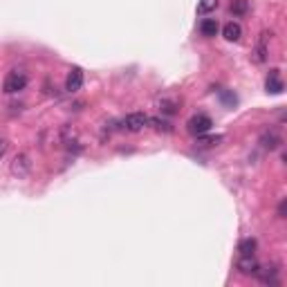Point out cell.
I'll list each match as a JSON object with an SVG mask.
<instances>
[{
  "mask_svg": "<svg viewBox=\"0 0 287 287\" xmlns=\"http://www.w3.org/2000/svg\"><path fill=\"white\" fill-rule=\"evenodd\" d=\"M27 85V74L21 70H11L7 76H5V83H3V90L7 94H14V92H21V90H25Z\"/></svg>",
  "mask_w": 287,
  "mask_h": 287,
  "instance_id": "6da1fadb",
  "label": "cell"
},
{
  "mask_svg": "<svg viewBox=\"0 0 287 287\" xmlns=\"http://www.w3.org/2000/svg\"><path fill=\"white\" fill-rule=\"evenodd\" d=\"M11 175H16L18 180H23V178H27L29 175V170H32V160H29V155L27 152H18V155L11 160Z\"/></svg>",
  "mask_w": 287,
  "mask_h": 287,
  "instance_id": "7a4b0ae2",
  "label": "cell"
},
{
  "mask_svg": "<svg viewBox=\"0 0 287 287\" xmlns=\"http://www.w3.org/2000/svg\"><path fill=\"white\" fill-rule=\"evenodd\" d=\"M211 126H213V121H211L209 114H195V117H191V119H188V124H186L188 132L195 135V137L206 135V132L211 130Z\"/></svg>",
  "mask_w": 287,
  "mask_h": 287,
  "instance_id": "3957f363",
  "label": "cell"
},
{
  "mask_svg": "<svg viewBox=\"0 0 287 287\" xmlns=\"http://www.w3.org/2000/svg\"><path fill=\"white\" fill-rule=\"evenodd\" d=\"M148 119L150 117L146 112H130V114H126V119H124V128L130 132H139L148 126Z\"/></svg>",
  "mask_w": 287,
  "mask_h": 287,
  "instance_id": "277c9868",
  "label": "cell"
},
{
  "mask_svg": "<svg viewBox=\"0 0 287 287\" xmlns=\"http://www.w3.org/2000/svg\"><path fill=\"white\" fill-rule=\"evenodd\" d=\"M81 85H83V70L81 68H72L68 79H65V90H68L70 94H74V92L81 90Z\"/></svg>",
  "mask_w": 287,
  "mask_h": 287,
  "instance_id": "5b68a950",
  "label": "cell"
},
{
  "mask_svg": "<svg viewBox=\"0 0 287 287\" xmlns=\"http://www.w3.org/2000/svg\"><path fill=\"white\" fill-rule=\"evenodd\" d=\"M258 260L254 258V256H240L238 258V272L245 274V276H252V274L258 272Z\"/></svg>",
  "mask_w": 287,
  "mask_h": 287,
  "instance_id": "8992f818",
  "label": "cell"
},
{
  "mask_svg": "<svg viewBox=\"0 0 287 287\" xmlns=\"http://www.w3.org/2000/svg\"><path fill=\"white\" fill-rule=\"evenodd\" d=\"M265 88H267V92H272V94H280L285 90V83H283V79H280V72L278 70H272L270 72Z\"/></svg>",
  "mask_w": 287,
  "mask_h": 287,
  "instance_id": "52a82bcc",
  "label": "cell"
},
{
  "mask_svg": "<svg viewBox=\"0 0 287 287\" xmlns=\"http://www.w3.org/2000/svg\"><path fill=\"white\" fill-rule=\"evenodd\" d=\"M270 32H262L260 34V39H258V45H256V63H265V61H267V54H270V50H267V39H270Z\"/></svg>",
  "mask_w": 287,
  "mask_h": 287,
  "instance_id": "ba28073f",
  "label": "cell"
},
{
  "mask_svg": "<svg viewBox=\"0 0 287 287\" xmlns=\"http://www.w3.org/2000/svg\"><path fill=\"white\" fill-rule=\"evenodd\" d=\"M260 146H262L265 150H276L278 146H280L278 132H276V130H267V132H262V135H260Z\"/></svg>",
  "mask_w": 287,
  "mask_h": 287,
  "instance_id": "9c48e42d",
  "label": "cell"
},
{
  "mask_svg": "<svg viewBox=\"0 0 287 287\" xmlns=\"http://www.w3.org/2000/svg\"><path fill=\"white\" fill-rule=\"evenodd\" d=\"M222 36H224V39H227L229 43H238V41L242 39V27L238 25V23L231 21V23H227V25L222 27Z\"/></svg>",
  "mask_w": 287,
  "mask_h": 287,
  "instance_id": "30bf717a",
  "label": "cell"
},
{
  "mask_svg": "<svg viewBox=\"0 0 287 287\" xmlns=\"http://www.w3.org/2000/svg\"><path fill=\"white\" fill-rule=\"evenodd\" d=\"M218 29H220V25H218L216 18H206V21H202V25H200V32L204 36H216Z\"/></svg>",
  "mask_w": 287,
  "mask_h": 287,
  "instance_id": "8fae6325",
  "label": "cell"
},
{
  "mask_svg": "<svg viewBox=\"0 0 287 287\" xmlns=\"http://www.w3.org/2000/svg\"><path fill=\"white\" fill-rule=\"evenodd\" d=\"M256 245H258V242H256L254 238H245V240L238 245V252H240V256H254Z\"/></svg>",
  "mask_w": 287,
  "mask_h": 287,
  "instance_id": "7c38bea8",
  "label": "cell"
},
{
  "mask_svg": "<svg viewBox=\"0 0 287 287\" xmlns=\"http://www.w3.org/2000/svg\"><path fill=\"white\" fill-rule=\"evenodd\" d=\"M247 11H249L247 0H231V14L234 16H245Z\"/></svg>",
  "mask_w": 287,
  "mask_h": 287,
  "instance_id": "4fadbf2b",
  "label": "cell"
},
{
  "mask_svg": "<svg viewBox=\"0 0 287 287\" xmlns=\"http://www.w3.org/2000/svg\"><path fill=\"white\" fill-rule=\"evenodd\" d=\"M148 124L155 128L157 132H173V126L168 124V121H164V119H160V117H152V119H148Z\"/></svg>",
  "mask_w": 287,
  "mask_h": 287,
  "instance_id": "5bb4252c",
  "label": "cell"
},
{
  "mask_svg": "<svg viewBox=\"0 0 287 287\" xmlns=\"http://www.w3.org/2000/svg\"><path fill=\"white\" fill-rule=\"evenodd\" d=\"M160 110H162V114H175V112H178V101L162 99L160 101Z\"/></svg>",
  "mask_w": 287,
  "mask_h": 287,
  "instance_id": "9a60e30c",
  "label": "cell"
},
{
  "mask_svg": "<svg viewBox=\"0 0 287 287\" xmlns=\"http://www.w3.org/2000/svg\"><path fill=\"white\" fill-rule=\"evenodd\" d=\"M222 135H209V137H206V135H200L198 137V144L200 146H218L220 142H222Z\"/></svg>",
  "mask_w": 287,
  "mask_h": 287,
  "instance_id": "2e32d148",
  "label": "cell"
},
{
  "mask_svg": "<svg viewBox=\"0 0 287 287\" xmlns=\"http://www.w3.org/2000/svg\"><path fill=\"white\" fill-rule=\"evenodd\" d=\"M218 7V0H200L198 3V11L200 14H209V11H213Z\"/></svg>",
  "mask_w": 287,
  "mask_h": 287,
  "instance_id": "e0dca14e",
  "label": "cell"
},
{
  "mask_svg": "<svg viewBox=\"0 0 287 287\" xmlns=\"http://www.w3.org/2000/svg\"><path fill=\"white\" fill-rule=\"evenodd\" d=\"M220 101H222L224 106H231V108H234L236 103H238L236 94H234V92H229V90H222V92H220Z\"/></svg>",
  "mask_w": 287,
  "mask_h": 287,
  "instance_id": "ac0fdd59",
  "label": "cell"
},
{
  "mask_svg": "<svg viewBox=\"0 0 287 287\" xmlns=\"http://www.w3.org/2000/svg\"><path fill=\"white\" fill-rule=\"evenodd\" d=\"M7 139H5V137H0V160H3V157H5V152H7Z\"/></svg>",
  "mask_w": 287,
  "mask_h": 287,
  "instance_id": "d6986e66",
  "label": "cell"
},
{
  "mask_svg": "<svg viewBox=\"0 0 287 287\" xmlns=\"http://www.w3.org/2000/svg\"><path fill=\"white\" fill-rule=\"evenodd\" d=\"M285 213H287V200H280V204H278V216L285 218Z\"/></svg>",
  "mask_w": 287,
  "mask_h": 287,
  "instance_id": "ffe728a7",
  "label": "cell"
}]
</instances>
